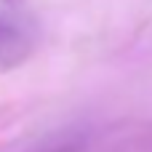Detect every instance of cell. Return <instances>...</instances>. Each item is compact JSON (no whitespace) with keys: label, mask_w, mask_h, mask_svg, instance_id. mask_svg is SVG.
<instances>
[{"label":"cell","mask_w":152,"mask_h":152,"mask_svg":"<svg viewBox=\"0 0 152 152\" xmlns=\"http://www.w3.org/2000/svg\"><path fill=\"white\" fill-rule=\"evenodd\" d=\"M37 152H80V144H75V142H64V144L45 147V150H37Z\"/></svg>","instance_id":"2"},{"label":"cell","mask_w":152,"mask_h":152,"mask_svg":"<svg viewBox=\"0 0 152 152\" xmlns=\"http://www.w3.org/2000/svg\"><path fill=\"white\" fill-rule=\"evenodd\" d=\"M35 48L32 27L19 16H0V69L21 64Z\"/></svg>","instance_id":"1"}]
</instances>
